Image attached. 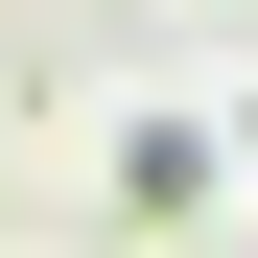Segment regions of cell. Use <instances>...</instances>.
<instances>
[{"instance_id":"cell-1","label":"cell","mask_w":258,"mask_h":258,"mask_svg":"<svg viewBox=\"0 0 258 258\" xmlns=\"http://www.w3.org/2000/svg\"><path fill=\"white\" fill-rule=\"evenodd\" d=\"M117 211H141V235H211V141L188 117H117Z\"/></svg>"}]
</instances>
